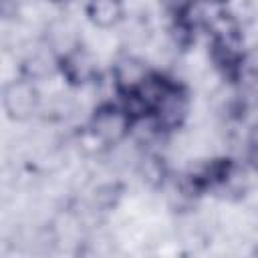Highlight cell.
<instances>
[{"instance_id":"cell-1","label":"cell","mask_w":258,"mask_h":258,"mask_svg":"<svg viewBox=\"0 0 258 258\" xmlns=\"http://www.w3.org/2000/svg\"><path fill=\"white\" fill-rule=\"evenodd\" d=\"M89 127L99 135V139L109 145H119L133 127V117L125 111L123 105L103 103L99 105L89 121Z\"/></svg>"},{"instance_id":"cell-2","label":"cell","mask_w":258,"mask_h":258,"mask_svg":"<svg viewBox=\"0 0 258 258\" xmlns=\"http://www.w3.org/2000/svg\"><path fill=\"white\" fill-rule=\"evenodd\" d=\"M38 103L40 95L36 87L30 83V79H14L4 89V109L16 121H24L30 115H34Z\"/></svg>"},{"instance_id":"cell-3","label":"cell","mask_w":258,"mask_h":258,"mask_svg":"<svg viewBox=\"0 0 258 258\" xmlns=\"http://www.w3.org/2000/svg\"><path fill=\"white\" fill-rule=\"evenodd\" d=\"M58 64H60V71H62V75H64V79L71 83V85H75V87H87V85H93L95 83V79H97V60H95V54L87 48V46H83V44H79L77 48H73L71 52H67L60 60H58Z\"/></svg>"},{"instance_id":"cell-4","label":"cell","mask_w":258,"mask_h":258,"mask_svg":"<svg viewBox=\"0 0 258 258\" xmlns=\"http://www.w3.org/2000/svg\"><path fill=\"white\" fill-rule=\"evenodd\" d=\"M149 77H151V69H149L147 60L137 54H125L115 60L113 85L121 95L135 93Z\"/></svg>"},{"instance_id":"cell-5","label":"cell","mask_w":258,"mask_h":258,"mask_svg":"<svg viewBox=\"0 0 258 258\" xmlns=\"http://www.w3.org/2000/svg\"><path fill=\"white\" fill-rule=\"evenodd\" d=\"M123 14H125L123 0H89L87 4L89 20L101 30L115 28L119 22H123Z\"/></svg>"},{"instance_id":"cell-6","label":"cell","mask_w":258,"mask_h":258,"mask_svg":"<svg viewBox=\"0 0 258 258\" xmlns=\"http://www.w3.org/2000/svg\"><path fill=\"white\" fill-rule=\"evenodd\" d=\"M56 2H69V0H56Z\"/></svg>"}]
</instances>
